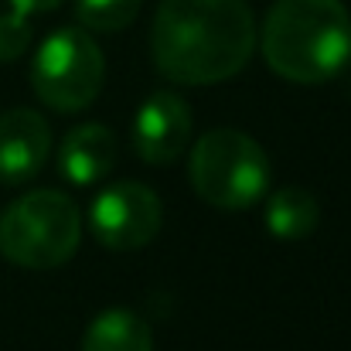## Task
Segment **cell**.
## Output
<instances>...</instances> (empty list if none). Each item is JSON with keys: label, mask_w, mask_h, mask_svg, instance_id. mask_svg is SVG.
Instances as JSON below:
<instances>
[{"label": "cell", "mask_w": 351, "mask_h": 351, "mask_svg": "<svg viewBox=\"0 0 351 351\" xmlns=\"http://www.w3.org/2000/svg\"><path fill=\"white\" fill-rule=\"evenodd\" d=\"M259 31L245 0H160L150 24V55L164 79L215 86L239 75Z\"/></svg>", "instance_id": "1"}, {"label": "cell", "mask_w": 351, "mask_h": 351, "mask_svg": "<svg viewBox=\"0 0 351 351\" xmlns=\"http://www.w3.org/2000/svg\"><path fill=\"white\" fill-rule=\"evenodd\" d=\"M259 38L266 65L297 86L328 82L351 62V14L341 0H276Z\"/></svg>", "instance_id": "2"}, {"label": "cell", "mask_w": 351, "mask_h": 351, "mask_svg": "<svg viewBox=\"0 0 351 351\" xmlns=\"http://www.w3.org/2000/svg\"><path fill=\"white\" fill-rule=\"evenodd\" d=\"M195 195L222 212H245L263 202L269 188V157L242 130L219 126L198 136L188 157Z\"/></svg>", "instance_id": "3"}, {"label": "cell", "mask_w": 351, "mask_h": 351, "mask_svg": "<svg viewBox=\"0 0 351 351\" xmlns=\"http://www.w3.org/2000/svg\"><path fill=\"white\" fill-rule=\"evenodd\" d=\"M79 239V205L62 191H27L0 212V256L14 266L55 269L75 256Z\"/></svg>", "instance_id": "4"}, {"label": "cell", "mask_w": 351, "mask_h": 351, "mask_svg": "<svg viewBox=\"0 0 351 351\" xmlns=\"http://www.w3.org/2000/svg\"><path fill=\"white\" fill-rule=\"evenodd\" d=\"M106 79L103 48L86 27H58L31 62V89L55 113H82L96 103Z\"/></svg>", "instance_id": "5"}, {"label": "cell", "mask_w": 351, "mask_h": 351, "mask_svg": "<svg viewBox=\"0 0 351 351\" xmlns=\"http://www.w3.org/2000/svg\"><path fill=\"white\" fill-rule=\"evenodd\" d=\"M164 222L160 195L147 188L143 181H113L106 184L93 208H89V229L93 235L117 252H133L154 242Z\"/></svg>", "instance_id": "6"}, {"label": "cell", "mask_w": 351, "mask_h": 351, "mask_svg": "<svg viewBox=\"0 0 351 351\" xmlns=\"http://www.w3.org/2000/svg\"><path fill=\"white\" fill-rule=\"evenodd\" d=\"M191 140V106L174 93H154L133 119V150L143 164H174Z\"/></svg>", "instance_id": "7"}, {"label": "cell", "mask_w": 351, "mask_h": 351, "mask_svg": "<svg viewBox=\"0 0 351 351\" xmlns=\"http://www.w3.org/2000/svg\"><path fill=\"white\" fill-rule=\"evenodd\" d=\"M51 154V130L34 110L0 113V184L31 181Z\"/></svg>", "instance_id": "8"}, {"label": "cell", "mask_w": 351, "mask_h": 351, "mask_svg": "<svg viewBox=\"0 0 351 351\" xmlns=\"http://www.w3.org/2000/svg\"><path fill=\"white\" fill-rule=\"evenodd\" d=\"M117 133L106 123H82L65 133V140L58 147V171L65 181L89 188L117 167Z\"/></svg>", "instance_id": "9"}, {"label": "cell", "mask_w": 351, "mask_h": 351, "mask_svg": "<svg viewBox=\"0 0 351 351\" xmlns=\"http://www.w3.org/2000/svg\"><path fill=\"white\" fill-rule=\"evenodd\" d=\"M79 351H154V335L136 311L113 307L86 328Z\"/></svg>", "instance_id": "10"}, {"label": "cell", "mask_w": 351, "mask_h": 351, "mask_svg": "<svg viewBox=\"0 0 351 351\" xmlns=\"http://www.w3.org/2000/svg\"><path fill=\"white\" fill-rule=\"evenodd\" d=\"M317 222H321V205L300 184H287V188L273 191L266 202V229L283 242L307 239L317 229Z\"/></svg>", "instance_id": "11"}, {"label": "cell", "mask_w": 351, "mask_h": 351, "mask_svg": "<svg viewBox=\"0 0 351 351\" xmlns=\"http://www.w3.org/2000/svg\"><path fill=\"white\" fill-rule=\"evenodd\" d=\"M140 7L143 0H75V21L86 31L117 34L136 21Z\"/></svg>", "instance_id": "12"}, {"label": "cell", "mask_w": 351, "mask_h": 351, "mask_svg": "<svg viewBox=\"0 0 351 351\" xmlns=\"http://www.w3.org/2000/svg\"><path fill=\"white\" fill-rule=\"evenodd\" d=\"M31 38H34L31 14H21V10L0 14V62H17L27 51Z\"/></svg>", "instance_id": "13"}, {"label": "cell", "mask_w": 351, "mask_h": 351, "mask_svg": "<svg viewBox=\"0 0 351 351\" xmlns=\"http://www.w3.org/2000/svg\"><path fill=\"white\" fill-rule=\"evenodd\" d=\"M65 0H10V7L21 10V14H45V10H55Z\"/></svg>", "instance_id": "14"}]
</instances>
